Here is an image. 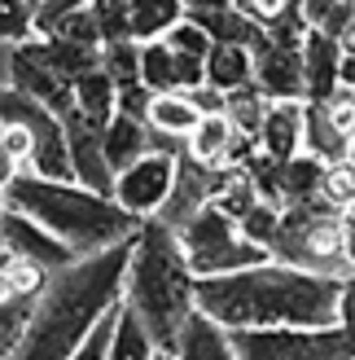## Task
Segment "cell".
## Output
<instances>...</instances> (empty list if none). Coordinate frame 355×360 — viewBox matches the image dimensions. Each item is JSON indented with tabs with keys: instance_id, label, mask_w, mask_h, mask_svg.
<instances>
[{
	"instance_id": "19",
	"label": "cell",
	"mask_w": 355,
	"mask_h": 360,
	"mask_svg": "<svg viewBox=\"0 0 355 360\" xmlns=\"http://www.w3.org/2000/svg\"><path fill=\"white\" fill-rule=\"evenodd\" d=\"M145 150H149V123L114 110V119L105 123V163H110V172H123Z\"/></svg>"
},
{
	"instance_id": "43",
	"label": "cell",
	"mask_w": 355,
	"mask_h": 360,
	"mask_svg": "<svg viewBox=\"0 0 355 360\" xmlns=\"http://www.w3.org/2000/svg\"><path fill=\"white\" fill-rule=\"evenodd\" d=\"M342 250H347V264L355 268V215H342Z\"/></svg>"
},
{
	"instance_id": "4",
	"label": "cell",
	"mask_w": 355,
	"mask_h": 360,
	"mask_svg": "<svg viewBox=\"0 0 355 360\" xmlns=\"http://www.w3.org/2000/svg\"><path fill=\"white\" fill-rule=\"evenodd\" d=\"M193 281L198 277H193V268L185 259L175 229L163 224L158 215L140 220L132 259H128V281H123V299L140 312L158 356H167L180 321L193 312Z\"/></svg>"
},
{
	"instance_id": "30",
	"label": "cell",
	"mask_w": 355,
	"mask_h": 360,
	"mask_svg": "<svg viewBox=\"0 0 355 360\" xmlns=\"http://www.w3.org/2000/svg\"><path fill=\"white\" fill-rule=\"evenodd\" d=\"M276 224H281V207H276V202H268V198H259V202H255V207L237 220L241 238H250V242H255V246H263V250L272 246ZM268 255H272V250H268Z\"/></svg>"
},
{
	"instance_id": "6",
	"label": "cell",
	"mask_w": 355,
	"mask_h": 360,
	"mask_svg": "<svg viewBox=\"0 0 355 360\" xmlns=\"http://www.w3.org/2000/svg\"><path fill=\"white\" fill-rule=\"evenodd\" d=\"M180 250L193 268V277H215V273H233V268H250L272 259L263 246H255L250 238H241V229L233 215H224L215 202H206L175 229Z\"/></svg>"
},
{
	"instance_id": "18",
	"label": "cell",
	"mask_w": 355,
	"mask_h": 360,
	"mask_svg": "<svg viewBox=\"0 0 355 360\" xmlns=\"http://www.w3.org/2000/svg\"><path fill=\"white\" fill-rule=\"evenodd\" d=\"M303 150L316 154L321 163H338V158L351 154V136L333 128L325 101H303Z\"/></svg>"
},
{
	"instance_id": "14",
	"label": "cell",
	"mask_w": 355,
	"mask_h": 360,
	"mask_svg": "<svg viewBox=\"0 0 355 360\" xmlns=\"http://www.w3.org/2000/svg\"><path fill=\"white\" fill-rule=\"evenodd\" d=\"M298 58H303V101H329L338 93V62H342L338 35L307 27L303 44H298Z\"/></svg>"
},
{
	"instance_id": "31",
	"label": "cell",
	"mask_w": 355,
	"mask_h": 360,
	"mask_svg": "<svg viewBox=\"0 0 355 360\" xmlns=\"http://www.w3.org/2000/svg\"><path fill=\"white\" fill-rule=\"evenodd\" d=\"M53 35H66V40H75V44H88V49H101V31H97V13L93 5H75V9H66L58 22L48 27Z\"/></svg>"
},
{
	"instance_id": "40",
	"label": "cell",
	"mask_w": 355,
	"mask_h": 360,
	"mask_svg": "<svg viewBox=\"0 0 355 360\" xmlns=\"http://www.w3.org/2000/svg\"><path fill=\"white\" fill-rule=\"evenodd\" d=\"M0 146H5V154L13 158L18 167H27V158H31V132L22 128V123H0Z\"/></svg>"
},
{
	"instance_id": "21",
	"label": "cell",
	"mask_w": 355,
	"mask_h": 360,
	"mask_svg": "<svg viewBox=\"0 0 355 360\" xmlns=\"http://www.w3.org/2000/svg\"><path fill=\"white\" fill-rule=\"evenodd\" d=\"M233 119H228L224 110L220 115H202L198 123H193V132L185 136V150L198 158V163H210V167H224V158H228V146H233Z\"/></svg>"
},
{
	"instance_id": "32",
	"label": "cell",
	"mask_w": 355,
	"mask_h": 360,
	"mask_svg": "<svg viewBox=\"0 0 355 360\" xmlns=\"http://www.w3.org/2000/svg\"><path fill=\"white\" fill-rule=\"evenodd\" d=\"M321 198L325 202H333L338 211L351 207V198H355V163H351V154L338 158V163H325V176H321Z\"/></svg>"
},
{
	"instance_id": "49",
	"label": "cell",
	"mask_w": 355,
	"mask_h": 360,
	"mask_svg": "<svg viewBox=\"0 0 355 360\" xmlns=\"http://www.w3.org/2000/svg\"><path fill=\"white\" fill-rule=\"evenodd\" d=\"M0 207H5V198H0Z\"/></svg>"
},
{
	"instance_id": "35",
	"label": "cell",
	"mask_w": 355,
	"mask_h": 360,
	"mask_svg": "<svg viewBox=\"0 0 355 360\" xmlns=\"http://www.w3.org/2000/svg\"><path fill=\"white\" fill-rule=\"evenodd\" d=\"M35 35V9L31 0H0V40H31Z\"/></svg>"
},
{
	"instance_id": "44",
	"label": "cell",
	"mask_w": 355,
	"mask_h": 360,
	"mask_svg": "<svg viewBox=\"0 0 355 360\" xmlns=\"http://www.w3.org/2000/svg\"><path fill=\"white\" fill-rule=\"evenodd\" d=\"M338 88H355V53H342V62H338Z\"/></svg>"
},
{
	"instance_id": "38",
	"label": "cell",
	"mask_w": 355,
	"mask_h": 360,
	"mask_svg": "<svg viewBox=\"0 0 355 360\" xmlns=\"http://www.w3.org/2000/svg\"><path fill=\"white\" fill-rule=\"evenodd\" d=\"M325 110H329V119H333V128L355 141V88H338V93L325 101Z\"/></svg>"
},
{
	"instance_id": "12",
	"label": "cell",
	"mask_w": 355,
	"mask_h": 360,
	"mask_svg": "<svg viewBox=\"0 0 355 360\" xmlns=\"http://www.w3.org/2000/svg\"><path fill=\"white\" fill-rule=\"evenodd\" d=\"M9 84L22 88V93L35 97L40 105H48L58 119L70 110V105H75V97H70V79L58 75V70H53V66L40 58V53H35L31 40H18L13 58H9Z\"/></svg>"
},
{
	"instance_id": "33",
	"label": "cell",
	"mask_w": 355,
	"mask_h": 360,
	"mask_svg": "<svg viewBox=\"0 0 355 360\" xmlns=\"http://www.w3.org/2000/svg\"><path fill=\"white\" fill-rule=\"evenodd\" d=\"M35 299H13V303H0V356H13L18 343H22V330L31 321Z\"/></svg>"
},
{
	"instance_id": "37",
	"label": "cell",
	"mask_w": 355,
	"mask_h": 360,
	"mask_svg": "<svg viewBox=\"0 0 355 360\" xmlns=\"http://www.w3.org/2000/svg\"><path fill=\"white\" fill-rule=\"evenodd\" d=\"M163 40H167L175 53H189V58H206V53H210V35L193 22V18H180V22H175Z\"/></svg>"
},
{
	"instance_id": "2",
	"label": "cell",
	"mask_w": 355,
	"mask_h": 360,
	"mask_svg": "<svg viewBox=\"0 0 355 360\" xmlns=\"http://www.w3.org/2000/svg\"><path fill=\"white\" fill-rule=\"evenodd\" d=\"M132 242H136V233L123 238V242L101 246V250H88V255H75L62 268H53L44 290L35 295L31 321H27L22 343H18L13 356H22V360H66V356H75L88 326L123 299Z\"/></svg>"
},
{
	"instance_id": "16",
	"label": "cell",
	"mask_w": 355,
	"mask_h": 360,
	"mask_svg": "<svg viewBox=\"0 0 355 360\" xmlns=\"http://www.w3.org/2000/svg\"><path fill=\"white\" fill-rule=\"evenodd\" d=\"M180 356V360H233V343H228V330L220 326L215 316H206L198 303L193 312L180 321L171 347H167V360Z\"/></svg>"
},
{
	"instance_id": "1",
	"label": "cell",
	"mask_w": 355,
	"mask_h": 360,
	"mask_svg": "<svg viewBox=\"0 0 355 360\" xmlns=\"http://www.w3.org/2000/svg\"><path fill=\"white\" fill-rule=\"evenodd\" d=\"M338 281L333 273H312L281 259H263L233 273L198 277L193 303L215 316L224 330L250 326H338Z\"/></svg>"
},
{
	"instance_id": "39",
	"label": "cell",
	"mask_w": 355,
	"mask_h": 360,
	"mask_svg": "<svg viewBox=\"0 0 355 360\" xmlns=\"http://www.w3.org/2000/svg\"><path fill=\"white\" fill-rule=\"evenodd\" d=\"M338 326L347 330L351 352H355V268H347L338 281Z\"/></svg>"
},
{
	"instance_id": "26",
	"label": "cell",
	"mask_w": 355,
	"mask_h": 360,
	"mask_svg": "<svg viewBox=\"0 0 355 360\" xmlns=\"http://www.w3.org/2000/svg\"><path fill=\"white\" fill-rule=\"evenodd\" d=\"M140 84L149 93H180V84H175V53L167 40H140Z\"/></svg>"
},
{
	"instance_id": "45",
	"label": "cell",
	"mask_w": 355,
	"mask_h": 360,
	"mask_svg": "<svg viewBox=\"0 0 355 360\" xmlns=\"http://www.w3.org/2000/svg\"><path fill=\"white\" fill-rule=\"evenodd\" d=\"M13 176H18V163H13V158L5 154V146H0V189H5Z\"/></svg>"
},
{
	"instance_id": "36",
	"label": "cell",
	"mask_w": 355,
	"mask_h": 360,
	"mask_svg": "<svg viewBox=\"0 0 355 360\" xmlns=\"http://www.w3.org/2000/svg\"><path fill=\"white\" fill-rule=\"evenodd\" d=\"M97 13V31H101V44L105 40H128L132 22H128V0H88Z\"/></svg>"
},
{
	"instance_id": "8",
	"label": "cell",
	"mask_w": 355,
	"mask_h": 360,
	"mask_svg": "<svg viewBox=\"0 0 355 360\" xmlns=\"http://www.w3.org/2000/svg\"><path fill=\"white\" fill-rule=\"evenodd\" d=\"M180 154V150H175ZM175 154L171 150H145L128 163L123 172H114V202L123 211H132L136 220H149V215L163 211L167 193H171V180H175Z\"/></svg>"
},
{
	"instance_id": "3",
	"label": "cell",
	"mask_w": 355,
	"mask_h": 360,
	"mask_svg": "<svg viewBox=\"0 0 355 360\" xmlns=\"http://www.w3.org/2000/svg\"><path fill=\"white\" fill-rule=\"evenodd\" d=\"M5 207L31 215L35 224H44L53 238H62L75 255L101 250L110 242H123L140 229L132 211H123L110 193H97L79 185V180H53V176H35L27 167H18V176L5 189Z\"/></svg>"
},
{
	"instance_id": "27",
	"label": "cell",
	"mask_w": 355,
	"mask_h": 360,
	"mask_svg": "<svg viewBox=\"0 0 355 360\" xmlns=\"http://www.w3.org/2000/svg\"><path fill=\"white\" fill-rule=\"evenodd\" d=\"M263 105H268V97L250 84H241V88H228L224 93V115L233 119V128L237 132H259V119H263Z\"/></svg>"
},
{
	"instance_id": "46",
	"label": "cell",
	"mask_w": 355,
	"mask_h": 360,
	"mask_svg": "<svg viewBox=\"0 0 355 360\" xmlns=\"http://www.w3.org/2000/svg\"><path fill=\"white\" fill-rule=\"evenodd\" d=\"M338 44H342V53H355V18H351V27L338 35Z\"/></svg>"
},
{
	"instance_id": "20",
	"label": "cell",
	"mask_w": 355,
	"mask_h": 360,
	"mask_svg": "<svg viewBox=\"0 0 355 360\" xmlns=\"http://www.w3.org/2000/svg\"><path fill=\"white\" fill-rule=\"evenodd\" d=\"M198 119H202V110L193 105L189 93H154L149 105H145V123L158 136H180L185 141Z\"/></svg>"
},
{
	"instance_id": "10",
	"label": "cell",
	"mask_w": 355,
	"mask_h": 360,
	"mask_svg": "<svg viewBox=\"0 0 355 360\" xmlns=\"http://www.w3.org/2000/svg\"><path fill=\"white\" fill-rule=\"evenodd\" d=\"M62 128H66V150H70L75 180H79V185H88V189H97V193H110L114 189V172H110V163H105V128L88 123L75 105L62 115Z\"/></svg>"
},
{
	"instance_id": "15",
	"label": "cell",
	"mask_w": 355,
	"mask_h": 360,
	"mask_svg": "<svg viewBox=\"0 0 355 360\" xmlns=\"http://www.w3.org/2000/svg\"><path fill=\"white\" fill-rule=\"evenodd\" d=\"M259 150L286 163L303 150V97H272L259 119Z\"/></svg>"
},
{
	"instance_id": "11",
	"label": "cell",
	"mask_w": 355,
	"mask_h": 360,
	"mask_svg": "<svg viewBox=\"0 0 355 360\" xmlns=\"http://www.w3.org/2000/svg\"><path fill=\"white\" fill-rule=\"evenodd\" d=\"M250 79L263 97H303V58H298V44L272 40L263 31V40L250 49Z\"/></svg>"
},
{
	"instance_id": "13",
	"label": "cell",
	"mask_w": 355,
	"mask_h": 360,
	"mask_svg": "<svg viewBox=\"0 0 355 360\" xmlns=\"http://www.w3.org/2000/svg\"><path fill=\"white\" fill-rule=\"evenodd\" d=\"M0 242H9L18 255L35 259L40 268H62L75 259V250H70L62 238H53L44 224H35L31 215L13 211V207H0Z\"/></svg>"
},
{
	"instance_id": "25",
	"label": "cell",
	"mask_w": 355,
	"mask_h": 360,
	"mask_svg": "<svg viewBox=\"0 0 355 360\" xmlns=\"http://www.w3.org/2000/svg\"><path fill=\"white\" fill-rule=\"evenodd\" d=\"M321 176H325V163L316 154L298 150L294 158H286V163H281V207L316 198L321 193Z\"/></svg>"
},
{
	"instance_id": "41",
	"label": "cell",
	"mask_w": 355,
	"mask_h": 360,
	"mask_svg": "<svg viewBox=\"0 0 355 360\" xmlns=\"http://www.w3.org/2000/svg\"><path fill=\"white\" fill-rule=\"evenodd\" d=\"M114 97H119V110L123 115H132V119H145V105H149V88L140 84V79H132V84H114Z\"/></svg>"
},
{
	"instance_id": "42",
	"label": "cell",
	"mask_w": 355,
	"mask_h": 360,
	"mask_svg": "<svg viewBox=\"0 0 355 360\" xmlns=\"http://www.w3.org/2000/svg\"><path fill=\"white\" fill-rule=\"evenodd\" d=\"M189 97H193V105H198L202 115H220L224 110V93H220V88H210V84L189 88Z\"/></svg>"
},
{
	"instance_id": "34",
	"label": "cell",
	"mask_w": 355,
	"mask_h": 360,
	"mask_svg": "<svg viewBox=\"0 0 355 360\" xmlns=\"http://www.w3.org/2000/svg\"><path fill=\"white\" fill-rule=\"evenodd\" d=\"M114 321H119V303H114V308H105L93 326H88L83 343L75 347V360H105V352H110V338H114Z\"/></svg>"
},
{
	"instance_id": "47",
	"label": "cell",
	"mask_w": 355,
	"mask_h": 360,
	"mask_svg": "<svg viewBox=\"0 0 355 360\" xmlns=\"http://www.w3.org/2000/svg\"><path fill=\"white\" fill-rule=\"evenodd\" d=\"M347 215H355V198H351V207H347Z\"/></svg>"
},
{
	"instance_id": "5",
	"label": "cell",
	"mask_w": 355,
	"mask_h": 360,
	"mask_svg": "<svg viewBox=\"0 0 355 360\" xmlns=\"http://www.w3.org/2000/svg\"><path fill=\"white\" fill-rule=\"evenodd\" d=\"M342 215L333 202H325L321 193L307 202H290L281 207V224L272 238V259L294 264V268H312V273H347V250H342Z\"/></svg>"
},
{
	"instance_id": "9",
	"label": "cell",
	"mask_w": 355,
	"mask_h": 360,
	"mask_svg": "<svg viewBox=\"0 0 355 360\" xmlns=\"http://www.w3.org/2000/svg\"><path fill=\"white\" fill-rule=\"evenodd\" d=\"M224 172L228 167H210V163H198L189 150H180L175 154V180H171V193H167V202H163V211H158V220L163 224H171V229H180L185 220L198 207H206L210 198L220 193V185H224Z\"/></svg>"
},
{
	"instance_id": "29",
	"label": "cell",
	"mask_w": 355,
	"mask_h": 360,
	"mask_svg": "<svg viewBox=\"0 0 355 360\" xmlns=\"http://www.w3.org/2000/svg\"><path fill=\"white\" fill-rule=\"evenodd\" d=\"M101 66L110 70L114 84H132L140 79V40H105L101 44Z\"/></svg>"
},
{
	"instance_id": "7",
	"label": "cell",
	"mask_w": 355,
	"mask_h": 360,
	"mask_svg": "<svg viewBox=\"0 0 355 360\" xmlns=\"http://www.w3.org/2000/svg\"><path fill=\"white\" fill-rule=\"evenodd\" d=\"M237 360H355L342 326H250L228 330Z\"/></svg>"
},
{
	"instance_id": "17",
	"label": "cell",
	"mask_w": 355,
	"mask_h": 360,
	"mask_svg": "<svg viewBox=\"0 0 355 360\" xmlns=\"http://www.w3.org/2000/svg\"><path fill=\"white\" fill-rule=\"evenodd\" d=\"M70 97H75V110L88 123H97V128H105V123L114 119V110H119L114 79H110L105 66H93V70H83V75L70 79Z\"/></svg>"
},
{
	"instance_id": "23",
	"label": "cell",
	"mask_w": 355,
	"mask_h": 360,
	"mask_svg": "<svg viewBox=\"0 0 355 360\" xmlns=\"http://www.w3.org/2000/svg\"><path fill=\"white\" fill-rule=\"evenodd\" d=\"M105 356L110 360H149V356H158L145 321H140V312L128 299H119V321H114V338H110V352Z\"/></svg>"
},
{
	"instance_id": "24",
	"label": "cell",
	"mask_w": 355,
	"mask_h": 360,
	"mask_svg": "<svg viewBox=\"0 0 355 360\" xmlns=\"http://www.w3.org/2000/svg\"><path fill=\"white\" fill-rule=\"evenodd\" d=\"M185 18V0H128L132 40H163Z\"/></svg>"
},
{
	"instance_id": "22",
	"label": "cell",
	"mask_w": 355,
	"mask_h": 360,
	"mask_svg": "<svg viewBox=\"0 0 355 360\" xmlns=\"http://www.w3.org/2000/svg\"><path fill=\"white\" fill-rule=\"evenodd\" d=\"M206 84L228 93V88H241L250 84V49L246 44H224V40H210V53H206Z\"/></svg>"
},
{
	"instance_id": "28",
	"label": "cell",
	"mask_w": 355,
	"mask_h": 360,
	"mask_svg": "<svg viewBox=\"0 0 355 360\" xmlns=\"http://www.w3.org/2000/svg\"><path fill=\"white\" fill-rule=\"evenodd\" d=\"M210 202H215L224 215L241 220V215L259 202V189H255V180L246 176V167H228V172H224V185H220V193L210 198Z\"/></svg>"
},
{
	"instance_id": "48",
	"label": "cell",
	"mask_w": 355,
	"mask_h": 360,
	"mask_svg": "<svg viewBox=\"0 0 355 360\" xmlns=\"http://www.w3.org/2000/svg\"><path fill=\"white\" fill-rule=\"evenodd\" d=\"M351 163H355V141H351Z\"/></svg>"
}]
</instances>
